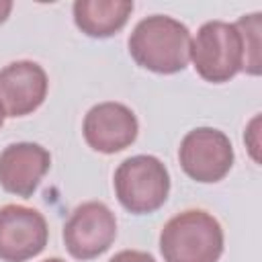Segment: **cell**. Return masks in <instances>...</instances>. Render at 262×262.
Listing matches in <instances>:
<instances>
[{
    "label": "cell",
    "instance_id": "1",
    "mask_svg": "<svg viewBox=\"0 0 262 262\" xmlns=\"http://www.w3.org/2000/svg\"><path fill=\"white\" fill-rule=\"evenodd\" d=\"M190 41L184 23L168 14H151L135 25L127 45L139 68L156 74H178L188 66Z\"/></svg>",
    "mask_w": 262,
    "mask_h": 262
},
{
    "label": "cell",
    "instance_id": "2",
    "mask_svg": "<svg viewBox=\"0 0 262 262\" xmlns=\"http://www.w3.org/2000/svg\"><path fill=\"white\" fill-rule=\"evenodd\" d=\"M223 244L221 223L203 209L176 213L160 231L164 262H219Z\"/></svg>",
    "mask_w": 262,
    "mask_h": 262
},
{
    "label": "cell",
    "instance_id": "3",
    "mask_svg": "<svg viewBox=\"0 0 262 262\" xmlns=\"http://www.w3.org/2000/svg\"><path fill=\"white\" fill-rule=\"evenodd\" d=\"M115 196L133 215L158 211L170 194V174L164 162L149 154L123 160L113 176Z\"/></svg>",
    "mask_w": 262,
    "mask_h": 262
},
{
    "label": "cell",
    "instance_id": "4",
    "mask_svg": "<svg viewBox=\"0 0 262 262\" xmlns=\"http://www.w3.org/2000/svg\"><path fill=\"white\" fill-rule=\"evenodd\" d=\"M190 59L196 74L211 84H223L244 70L242 35L235 23L207 20L190 41Z\"/></svg>",
    "mask_w": 262,
    "mask_h": 262
},
{
    "label": "cell",
    "instance_id": "5",
    "mask_svg": "<svg viewBox=\"0 0 262 262\" xmlns=\"http://www.w3.org/2000/svg\"><path fill=\"white\" fill-rule=\"evenodd\" d=\"M235 154L229 137L215 127H196L188 131L178 147V162L184 174L196 182L213 184L223 180Z\"/></svg>",
    "mask_w": 262,
    "mask_h": 262
},
{
    "label": "cell",
    "instance_id": "6",
    "mask_svg": "<svg viewBox=\"0 0 262 262\" xmlns=\"http://www.w3.org/2000/svg\"><path fill=\"white\" fill-rule=\"evenodd\" d=\"M117 237L115 213L100 201H86L78 205L66 225L63 244L72 258L92 260L104 254Z\"/></svg>",
    "mask_w": 262,
    "mask_h": 262
},
{
    "label": "cell",
    "instance_id": "7",
    "mask_svg": "<svg viewBox=\"0 0 262 262\" xmlns=\"http://www.w3.org/2000/svg\"><path fill=\"white\" fill-rule=\"evenodd\" d=\"M49 239L43 213L27 205L0 207V260L27 262L39 256Z\"/></svg>",
    "mask_w": 262,
    "mask_h": 262
},
{
    "label": "cell",
    "instance_id": "8",
    "mask_svg": "<svg viewBox=\"0 0 262 262\" xmlns=\"http://www.w3.org/2000/svg\"><path fill=\"white\" fill-rule=\"evenodd\" d=\"M139 133V123L135 113L115 100L94 104L82 123V135L88 147L98 154H117L127 149Z\"/></svg>",
    "mask_w": 262,
    "mask_h": 262
},
{
    "label": "cell",
    "instance_id": "9",
    "mask_svg": "<svg viewBox=\"0 0 262 262\" xmlns=\"http://www.w3.org/2000/svg\"><path fill=\"white\" fill-rule=\"evenodd\" d=\"M49 90L47 72L31 59L10 61L0 70V104L6 117H27L35 113Z\"/></svg>",
    "mask_w": 262,
    "mask_h": 262
},
{
    "label": "cell",
    "instance_id": "10",
    "mask_svg": "<svg viewBox=\"0 0 262 262\" xmlns=\"http://www.w3.org/2000/svg\"><path fill=\"white\" fill-rule=\"evenodd\" d=\"M51 168V154L33 141L10 143L0 151V186L29 199Z\"/></svg>",
    "mask_w": 262,
    "mask_h": 262
},
{
    "label": "cell",
    "instance_id": "11",
    "mask_svg": "<svg viewBox=\"0 0 262 262\" xmlns=\"http://www.w3.org/2000/svg\"><path fill=\"white\" fill-rule=\"evenodd\" d=\"M72 10H74V23L84 35L92 39H106V37L117 35L127 25L133 12V2L129 0H76Z\"/></svg>",
    "mask_w": 262,
    "mask_h": 262
},
{
    "label": "cell",
    "instance_id": "12",
    "mask_svg": "<svg viewBox=\"0 0 262 262\" xmlns=\"http://www.w3.org/2000/svg\"><path fill=\"white\" fill-rule=\"evenodd\" d=\"M260 12H252V14H244L235 27L242 35V47H244V70L252 76L260 74Z\"/></svg>",
    "mask_w": 262,
    "mask_h": 262
},
{
    "label": "cell",
    "instance_id": "13",
    "mask_svg": "<svg viewBox=\"0 0 262 262\" xmlns=\"http://www.w3.org/2000/svg\"><path fill=\"white\" fill-rule=\"evenodd\" d=\"M108 262H156V258L141 250H121Z\"/></svg>",
    "mask_w": 262,
    "mask_h": 262
},
{
    "label": "cell",
    "instance_id": "14",
    "mask_svg": "<svg viewBox=\"0 0 262 262\" xmlns=\"http://www.w3.org/2000/svg\"><path fill=\"white\" fill-rule=\"evenodd\" d=\"M258 123H260V117H254V119H252V123H250V127H248V131H246V135H254V137H256V135H258V131H256ZM244 141H248V137H244ZM248 147H250V154H252L254 162H260V158H258V139L250 141V143H248Z\"/></svg>",
    "mask_w": 262,
    "mask_h": 262
},
{
    "label": "cell",
    "instance_id": "15",
    "mask_svg": "<svg viewBox=\"0 0 262 262\" xmlns=\"http://www.w3.org/2000/svg\"><path fill=\"white\" fill-rule=\"evenodd\" d=\"M10 12H12V0H0V25L6 23Z\"/></svg>",
    "mask_w": 262,
    "mask_h": 262
},
{
    "label": "cell",
    "instance_id": "16",
    "mask_svg": "<svg viewBox=\"0 0 262 262\" xmlns=\"http://www.w3.org/2000/svg\"><path fill=\"white\" fill-rule=\"evenodd\" d=\"M4 119H6V113H4V108H2V104H0V129H2V125H4Z\"/></svg>",
    "mask_w": 262,
    "mask_h": 262
},
{
    "label": "cell",
    "instance_id": "17",
    "mask_svg": "<svg viewBox=\"0 0 262 262\" xmlns=\"http://www.w3.org/2000/svg\"><path fill=\"white\" fill-rule=\"evenodd\" d=\"M43 262H66V260H61V258H47V260H43Z\"/></svg>",
    "mask_w": 262,
    "mask_h": 262
}]
</instances>
